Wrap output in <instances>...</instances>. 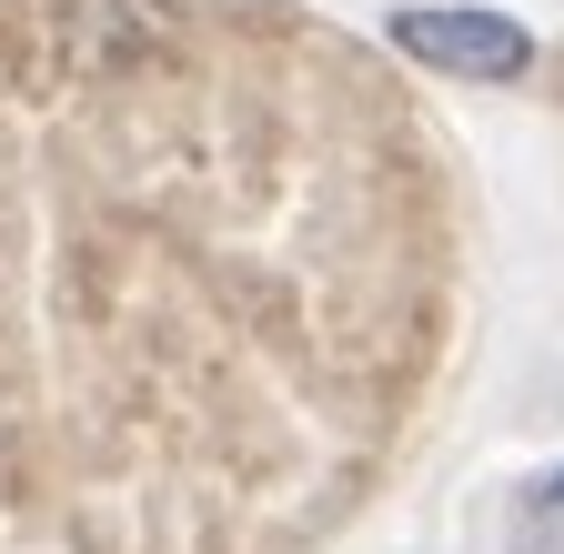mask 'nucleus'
<instances>
[{"label": "nucleus", "instance_id": "1", "mask_svg": "<svg viewBox=\"0 0 564 554\" xmlns=\"http://www.w3.org/2000/svg\"><path fill=\"white\" fill-rule=\"evenodd\" d=\"M464 343L444 131L272 0H0V554H313Z\"/></svg>", "mask_w": 564, "mask_h": 554}, {"label": "nucleus", "instance_id": "2", "mask_svg": "<svg viewBox=\"0 0 564 554\" xmlns=\"http://www.w3.org/2000/svg\"><path fill=\"white\" fill-rule=\"evenodd\" d=\"M383 41L403 61H423V72H444V82H524L534 72V31L484 11V0H403L383 21Z\"/></svg>", "mask_w": 564, "mask_h": 554}, {"label": "nucleus", "instance_id": "3", "mask_svg": "<svg viewBox=\"0 0 564 554\" xmlns=\"http://www.w3.org/2000/svg\"><path fill=\"white\" fill-rule=\"evenodd\" d=\"M524 554H564V464L524 495Z\"/></svg>", "mask_w": 564, "mask_h": 554}]
</instances>
